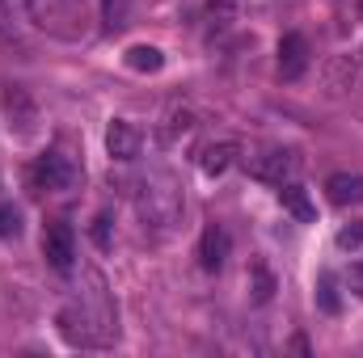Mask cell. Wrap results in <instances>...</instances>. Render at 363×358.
<instances>
[{"mask_svg": "<svg viewBox=\"0 0 363 358\" xmlns=\"http://www.w3.org/2000/svg\"><path fill=\"white\" fill-rule=\"evenodd\" d=\"M308 55H313V51H308V38H304V34H296V30L283 34V38H279V76H283V81H300V76L308 72Z\"/></svg>", "mask_w": 363, "mask_h": 358, "instance_id": "cell-6", "label": "cell"}, {"mask_svg": "<svg viewBox=\"0 0 363 358\" xmlns=\"http://www.w3.org/2000/svg\"><path fill=\"white\" fill-rule=\"evenodd\" d=\"M233 161H237V144H211V148H203L199 169H203L207 178H224V173L233 169Z\"/></svg>", "mask_w": 363, "mask_h": 358, "instance_id": "cell-11", "label": "cell"}, {"mask_svg": "<svg viewBox=\"0 0 363 358\" xmlns=\"http://www.w3.org/2000/svg\"><path fill=\"white\" fill-rule=\"evenodd\" d=\"M250 173L267 185H283V181H296L300 173V152L296 148H262L250 156Z\"/></svg>", "mask_w": 363, "mask_h": 358, "instance_id": "cell-4", "label": "cell"}, {"mask_svg": "<svg viewBox=\"0 0 363 358\" xmlns=\"http://www.w3.org/2000/svg\"><path fill=\"white\" fill-rule=\"evenodd\" d=\"M347 291L363 299V262H359V266H351V270H347Z\"/></svg>", "mask_w": 363, "mask_h": 358, "instance_id": "cell-21", "label": "cell"}, {"mask_svg": "<svg viewBox=\"0 0 363 358\" xmlns=\"http://www.w3.org/2000/svg\"><path fill=\"white\" fill-rule=\"evenodd\" d=\"M123 64L131 68V72H161L165 68V55L157 51V47H127V55H123Z\"/></svg>", "mask_w": 363, "mask_h": 358, "instance_id": "cell-12", "label": "cell"}, {"mask_svg": "<svg viewBox=\"0 0 363 358\" xmlns=\"http://www.w3.org/2000/svg\"><path fill=\"white\" fill-rule=\"evenodd\" d=\"M325 194L334 207H359L363 202V178L359 173H334L325 181Z\"/></svg>", "mask_w": 363, "mask_h": 358, "instance_id": "cell-10", "label": "cell"}, {"mask_svg": "<svg viewBox=\"0 0 363 358\" xmlns=\"http://www.w3.org/2000/svg\"><path fill=\"white\" fill-rule=\"evenodd\" d=\"M279 202H283V211H287V215H296L300 224H313V219H317V207H313L308 190H304V185H296V181H283V185H279Z\"/></svg>", "mask_w": 363, "mask_h": 358, "instance_id": "cell-9", "label": "cell"}, {"mask_svg": "<svg viewBox=\"0 0 363 358\" xmlns=\"http://www.w3.org/2000/svg\"><path fill=\"white\" fill-rule=\"evenodd\" d=\"M30 17L51 30L55 38H81L85 34V0H26Z\"/></svg>", "mask_w": 363, "mask_h": 358, "instance_id": "cell-2", "label": "cell"}, {"mask_svg": "<svg viewBox=\"0 0 363 358\" xmlns=\"http://www.w3.org/2000/svg\"><path fill=\"white\" fill-rule=\"evenodd\" d=\"M317 308L330 312V316L342 308V299H338V278H334L330 270H321V278H317Z\"/></svg>", "mask_w": 363, "mask_h": 358, "instance_id": "cell-14", "label": "cell"}, {"mask_svg": "<svg viewBox=\"0 0 363 358\" xmlns=\"http://www.w3.org/2000/svg\"><path fill=\"white\" fill-rule=\"evenodd\" d=\"M271 291H274V278L267 274V266L258 262V266H254V304H267Z\"/></svg>", "mask_w": 363, "mask_h": 358, "instance_id": "cell-17", "label": "cell"}, {"mask_svg": "<svg viewBox=\"0 0 363 358\" xmlns=\"http://www.w3.org/2000/svg\"><path fill=\"white\" fill-rule=\"evenodd\" d=\"M81 181H85L81 161H77V156H68V152H60V148L43 152V156H38V165H34V190L72 194V190H81Z\"/></svg>", "mask_w": 363, "mask_h": 358, "instance_id": "cell-3", "label": "cell"}, {"mask_svg": "<svg viewBox=\"0 0 363 358\" xmlns=\"http://www.w3.org/2000/svg\"><path fill=\"white\" fill-rule=\"evenodd\" d=\"M17 232H21V215H17V207L0 202V241H4V236H17Z\"/></svg>", "mask_w": 363, "mask_h": 358, "instance_id": "cell-19", "label": "cell"}, {"mask_svg": "<svg viewBox=\"0 0 363 358\" xmlns=\"http://www.w3.org/2000/svg\"><path fill=\"white\" fill-rule=\"evenodd\" d=\"M363 245V219H351L338 228V249H359Z\"/></svg>", "mask_w": 363, "mask_h": 358, "instance_id": "cell-18", "label": "cell"}, {"mask_svg": "<svg viewBox=\"0 0 363 358\" xmlns=\"http://www.w3.org/2000/svg\"><path fill=\"white\" fill-rule=\"evenodd\" d=\"M4 105H9V114L17 118V131L30 135V131H34V105H30V97H26L21 89H13L9 97H4Z\"/></svg>", "mask_w": 363, "mask_h": 358, "instance_id": "cell-13", "label": "cell"}, {"mask_svg": "<svg viewBox=\"0 0 363 358\" xmlns=\"http://www.w3.org/2000/svg\"><path fill=\"white\" fill-rule=\"evenodd\" d=\"M237 0H211V8H233Z\"/></svg>", "mask_w": 363, "mask_h": 358, "instance_id": "cell-22", "label": "cell"}, {"mask_svg": "<svg viewBox=\"0 0 363 358\" xmlns=\"http://www.w3.org/2000/svg\"><path fill=\"white\" fill-rule=\"evenodd\" d=\"M127 13H131V0H101V21H106V30H123V25H127Z\"/></svg>", "mask_w": 363, "mask_h": 358, "instance_id": "cell-15", "label": "cell"}, {"mask_svg": "<svg viewBox=\"0 0 363 358\" xmlns=\"http://www.w3.org/2000/svg\"><path fill=\"white\" fill-rule=\"evenodd\" d=\"M182 181L169 169H148L144 178L135 181V211L144 219V228H157V232H169L182 219Z\"/></svg>", "mask_w": 363, "mask_h": 358, "instance_id": "cell-1", "label": "cell"}, {"mask_svg": "<svg viewBox=\"0 0 363 358\" xmlns=\"http://www.w3.org/2000/svg\"><path fill=\"white\" fill-rule=\"evenodd\" d=\"M93 245H97V249H110V245H114V241H110V215H97V219H93Z\"/></svg>", "mask_w": 363, "mask_h": 358, "instance_id": "cell-20", "label": "cell"}, {"mask_svg": "<svg viewBox=\"0 0 363 358\" xmlns=\"http://www.w3.org/2000/svg\"><path fill=\"white\" fill-rule=\"evenodd\" d=\"M140 144H144V135H140L127 118H114V122L106 127V152H110L114 161H135V156H140Z\"/></svg>", "mask_w": 363, "mask_h": 358, "instance_id": "cell-8", "label": "cell"}, {"mask_svg": "<svg viewBox=\"0 0 363 358\" xmlns=\"http://www.w3.org/2000/svg\"><path fill=\"white\" fill-rule=\"evenodd\" d=\"M43 258H47V266L60 270V274L72 270V262H77V236H72V228L64 219L43 228Z\"/></svg>", "mask_w": 363, "mask_h": 358, "instance_id": "cell-5", "label": "cell"}, {"mask_svg": "<svg viewBox=\"0 0 363 358\" xmlns=\"http://www.w3.org/2000/svg\"><path fill=\"white\" fill-rule=\"evenodd\" d=\"M228 249H233L228 232H224L220 224H207L203 236H199V266L207 270V274H220L224 262H228Z\"/></svg>", "mask_w": 363, "mask_h": 358, "instance_id": "cell-7", "label": "cell"}, {"mask_svg": "<svg viewBox=\"0 0 363 358\" xmlns=\"http://www.w3.org/2000/svg\"><path fill=\"white\" fill-rule=\"evenodd\" d=\"M190 127H194V118H190V110H169V127H165V131H161V139H165V144H169V139H174V135H186V131H190Z\"/></svg>", "mask_w": 363, "mask_h": 358, "instance_id": "cell-16", "label": "cell"}]
</instances>
